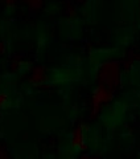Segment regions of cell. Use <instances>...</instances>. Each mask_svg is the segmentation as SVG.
<instances>
[{
  "label": "cell",
  "mask_w": 140,
  "mask_h": 159,
  "mask_svg": "<svg viewBox=\"0 0 140 159\" xmlns=\"http://www.w3.org/2000/svg\"><path fill=\"white\" fill-rule=\"evenodd\" d=\"M44 78V70L42 68H34L33 72H32V76L31 78H29V81H31L32 84H38L41 82Z\"/></svg>",
  "instance_id": "1"
},
{
  "label": "cell",
  "mask_w": 140,
  "mask_h": 159,
  "mask_svg": "<svg viewBox=\"0 0 140 159\" xmlns=\"http://www.w3.org/2000/svg\"><path fill=\"white\" fill-rule=\"evenodd\" d=\"M24 65V61L20 57H15L12 61H11V70L13 72H19L20 69H21V66Z\"/></svg>",
  "instance_id": "2"
},
{
  "label": "cell",
  "mask_w": 140,
  "mask_h": 159,
  "mask_svg": "<svg viewBox=\"0 0 140 159\" xmlns=\"http://www.w3.org/2000/svg\"><path fill=\"white\" fill-rule=\"evenodd\" d=\"M8 94L4 92H0V107H6L8 103Z\"/></svg>",
  "instance_id": "3"
},
{
  "label": "cell",
  "mask_w": 140,
  "mask_h": 159,
  "mask_svg": "<svg viewBox=\"0 0 140 159\" xmlns=\"http://www.w3.org/2000/svg\"><path fill=\"white\" fill-rule=\"evenodd\" d=\"M0 159H11V155H9L8 150L6 148V146L0 145Z\"/></svg>",
  "instance_id": "4"
},
{
  "label": "cell",
  "mask_w": 140,
  "mask_h": 159,
  "mask_svg": "<svg viewBox=\"0 0 140 159\" xmlns=\"http://www.w3.org/2000/svg\"><path fill=\"white\" fill-rule=\"evenodd\" d=\"M25 4H27L28 7H31V8H34V9L41 7V3H40V2H34V3H33V2H27Z\"/></svg>",
  "instance_id": "5"
},
{
  "label": "cell",
  "mask_w": 140,
  "mask_h": 159,
  "mask_svg": "<svg viewBox=\"0 0 140 159\" xmlns=\"http://www.w3.org/2000/svg\"><path fill=\"white\" fill-rule=\"evenodd\" d=\"M6 51H7V45H6V43H4V41H0V54L6 53Z\"/></svg>",
  "instance_id": "6"
},
{
  "label": "cell",
  "mask_w": 140,
  "mask_h": 159,
  "mask_svg": "<svg viewBox=\"0 0 140 159\" xmlns=\"http://www.w3.org/2000/svg\"><path fill=\"white\" fill-rule=\"evenodd\" d=\"M4 6L6 7H12V6H15V2H4Z\"/></svg>",
  "instance_id": "7"
}]
</instances>
